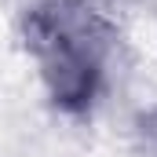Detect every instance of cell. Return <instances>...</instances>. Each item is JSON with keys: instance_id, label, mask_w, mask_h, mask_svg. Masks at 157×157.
I'll use <instances>...</instances> for the list:
<instances>
[{"instance_id": "1", "label": "cell", "mask_w": 157, "mask_h": 157, "mask_svg": "<svg viewBox=\"0 0 157 157\" xmlns=\"http://www.w3.org/2000/svg\"><path fill=\"white\" fill-rule=\"evenodd\" d=\"M22 40L44 95L66 117H91L110 84L113 22L95 0H29Z\"/></svg>"}]
</instances>
